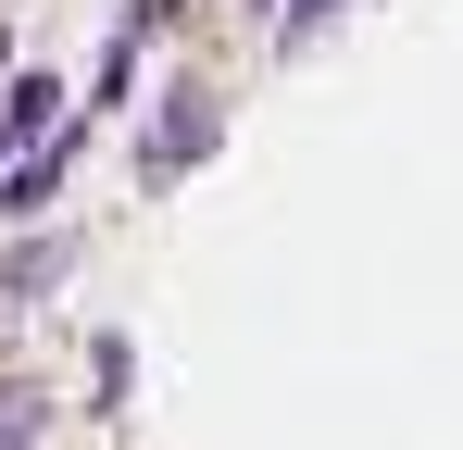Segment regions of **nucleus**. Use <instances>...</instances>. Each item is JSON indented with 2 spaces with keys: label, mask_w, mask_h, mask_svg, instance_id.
I'll return each instance as SVG.
<instances>
[{
  "label": "nucleus",
  "mask_w": 463,
  "mask_h": 450,
  "mask_svg": "<svg viewBox=\"0 0 463 450\" xmlns=\"http://www.w3.org/2000/svg\"><path fill=\"white\" fill-rule=\"evenodd\" d=\"M201 150H213V100H201V88H175V113L151 126V175H175V163H201Z\"/></svg>",
  "instance_id": "1"
},
{
  "label": "nucleus",
  "mask_w": 463,
  "mask_h": 450,
  "mask_svg": "<svg viewBox=\"0 0 463 450\" xmlns=\"http://www.w3.org/2000/svg\"><path fill=\"white\" fill-rule=\"evenodd\" d=\"M51 113H63V88H51V75H25V88H13V100H0V150H13V138H38V126H51Z\"/></svg>",
  "instance_id": "2"
},
{
  "label": "nucleus",
  "mask_w": 463,
  "mask_h": 450,
  "mask_svg": "<svg viewBox=\"0 0 463 450\" xmlns=\"http://www.w3.org/2000/svg\"><path fill=\"white\" fill-rule=\"evenodd\" d=\"M51 175H63V150H38V163H13V175H0V213H38V201H51Z\"/></svg>",
  "instance_id": "3"
},
{
  "label": "nucleus",
  "mask_w": 463,
  "mask_h": 450,
  "mask_svg": "<svg viewBox=\"0 0 463 450\" xmlns=\"http://www.w3.org/2000/svg\"><path fill=\"white\" fill-rule=\"evenodd\" d=\"M25 426H38V413H25V388H0V450L25 438Z\"/></svg>",
  "instance_id": "4"
}]
</instances>
